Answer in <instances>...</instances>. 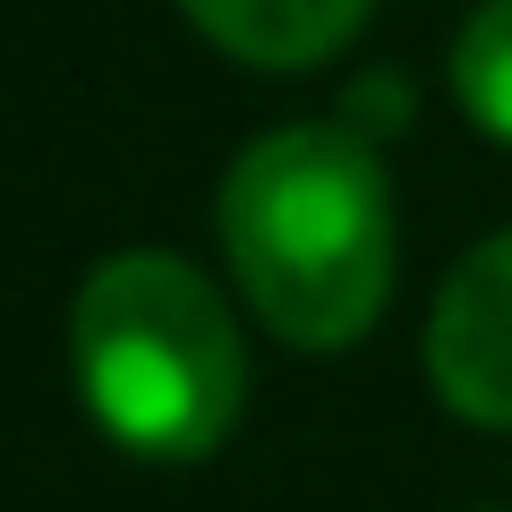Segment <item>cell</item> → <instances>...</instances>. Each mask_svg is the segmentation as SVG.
Returning <instances> with one entry per match:
<instances>
[{
  "instance_id": "6da1fadb",
  "label": "cell",
  "mask_w": 512,
  "mask_h": 512,
  "mask_svg": "<svg viewBox=\"0 0 512 512\" xmlns=\"http://www.w3.org/2000/svg\"><path fill=\"white\" fill-rule=\"evenodd\" d=\"M222 256L282 342L342 350L393 291L384 163L342 128H274L222 180Z\"/></svg>"
},
{
  "instance_id": "7a4b0ae2",
  "label": "cell",
  "mask_w": 512,
  "mask_h": 512,
  "mask_svg": "<svg viewBox=\"0 0 512 512\" xmlns=\"http://www.w3.org/2000/svg\"><path fill=\"white\" fill-rule=\"evenodd\" d=\"M69 359L94 427L137 461H205L248 402L231 308L180 256L128 248L94 265L69 316Z\"/></svg>"
},
{
  "instance_id": "3957f363",
  "label": "cell",
  "mask_w": 512,
  "mask_h": 512,
  "mask_svg": "<svg viewBox=\"0 0 512 512\" xmlns=\"http://www.w3.org/2000/svg\"><path fill=\"white\" fill-rule=\"evenodd\" d=\"M427 376H436L444 410H461L478 427H512V231L470 248L453 265V282L436 291Z\"/></svg>"
},
{
  "instance_id": "277c9868",
  "label": "cell",
  "mask_w": 512,
  "mask_h": 512,
  "mask_svg": "<svg viewBox=\"0 0 512 512\" xmlns=\"http://www.w3.org/2000/svg\"><path fill=\"white\" fill-rule=\"evenodd\" d=\"M180 9L231 60H256V69H308L342 52L367 18V0H180Z\"/></svg>"
},
{
  "instance_id": "5b68a950",
  "label": "cell",
  "mask_w": 512,
  "mask_h": 512,
  "mask_svg": "<svg viewBox=\"0 0 512 512\" xmlns=\"http://www.w3.org/2000/svg\"><path fill=\"white\" fill-rule=\"evenodd\" d=\"M453 94L495 146H512V0H487L453 43Z\"/></svg>"
}]
</instances>
